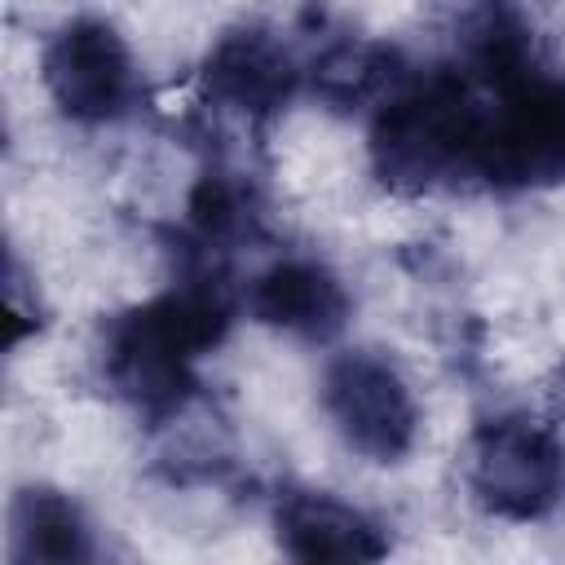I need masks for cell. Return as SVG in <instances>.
Returning a JSON list of instances; mask_svg holds the SVG:
<instances>
[{"mask_svg":"<svg viewBox=\"0 0 565 565\" xmlns=\"http://www.w3.org/2000/svg\"><path fill=\"white\" fill-rule=\"evenodd\" d=\"M486 102L463 79L437 75L393 97L371 132V154L393 185H437L450 177H481L486 163Z\"/></svg>","mask_w":565,"mask_h":565,"instance_id":"obj_2","label":"cell"},{"mask_svg":"<svg viewBox=\"0 0 565 565\" xmlns=\"http://www.w3.org/2000/svg\"><path fill=\"white\" fill-rule=\"evenodd\" d=\"M225 305L212 291H168L124 313L106 335L110 384L146 415L177 411L194 388V362L216 344Z\"/></svg>","mask_w":565,"mask_h":565,"instance_id":"obj_1","label":"cell"},{"mask_svg":"<svg viewBox=\"0 0 565 565\" xmlns=\"http://www.w3.org/2000/svg\"><path fill=\"white\" fill-rule=\"evenodd\" d=\"M468 481L490 512L512 521H534L565 490V450L543 424L516 415L494 419L472 441Z\"/></svg>","mask_w":565,"mask_h":565,"instance_id":"obj_5","label":"cell"},{"mask_svg":"<svg viewBox=\"0 0 565 565\" xmlns=\"http://www.w3.org/2000/svg\"><path fill=\"white\" fill-rule=\"evenodd\" d=\"M278 539L296 561H375L384 556L380 530L331 494H287L278 503Z\"/></svg>","mask_w":565,"mask_h":565,"instance_id":"obj_7","label":"cell"},{"mask_svg":"<svg viewBox=\"0 0 565 565\" xmlns=\"http://www.w3.org/2000/svg\"><path fill=\"white\" fill-rule=\"evenodd\" d=\"M9 552L13 561H88L93 539L79 508L57 490H22L9 508Z\"/></svg>","mask_w":565,"mask_h":565,"instance_id":"obj_9","label":"cell"},{"mask_svg":"<svg viewBox=\"0 0 565 565\" xmlns=\"http://www.w3.org/2000/svg\"><path fill=\"white\" fill-rule=\"evenodd\" d=\"M247 305L265 327L291 331L300 340H331L349 318V291L318 260L269 265L265 274H256Z\"/></svg>","mask_w":565,"mask_h":565,"instance_id":"obj_6","label":"cell"},{"mask_svg":"<svg viewBox=\"0 0 565 565\" xmlns=\"http://www.w3.org/2000/svg\"><path fill=\"white\" fill-rule=\"evenodd\" d=\"M44 84L66 119L115 124L137 102V62L102 18H75L44 44Z\"/></svg>","mask_w":565,"mask_h":565,"instance_id":"obj_4","label":"cell"},{"mask_svg":"<svg viewBox=\"0 0 565 565\" xmlns=\"http://www.w3.org/2000/svg\"><path fill=\"white\" fill-rule=\"evenodd\" d=\"M291 57L265 31H238L207 57V88L234 110H274L291 93Z\"/></svg>","mask_w":565,"mask_h":565,"instance_id":"obj_8","label":"cell"},{"mask_svg":"<svg viewBox=\"0 0 565 565\" xmlns=\"http://www.w3.org/2000/svg\"><path fill=\"white\" fill-rule=\"evenodd\" d=\"M322 406L371 463H397L419 437V406L402 371L375 353H340L322 375Z\"/></svg>","mask_w":565,"mask_h":565,"instance_id":"obj_3","label":"cell"}]
</instances>
